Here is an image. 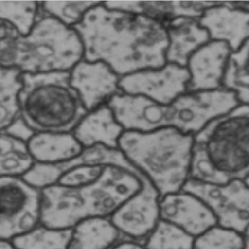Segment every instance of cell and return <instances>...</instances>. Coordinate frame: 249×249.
Here are the masks:
<instances>
[{"label": "cell", "mask_w": 249, "mask_h": 249, "mask_svg": "<svg viewBox=\"0 0 249 249\" xmlns=\"http://www.w3.org/2000/svg\"><path fill=\"white\" fill-rule=\"evenodd\" d=\"M101 1H71V0H50L39 2L41 8L52 18L66 27L73 29L80 24L89 10L97 7Z\"/></svg>", "instance_id": "26"}, {"label": "cell", "mask_w": 249, "mask_h": 249, "mask_svg": "<svg viewBox=\"0 0 249 249\" xmlns=\"http://www.w3.org/2000/svg\"><path fill=\"white\" fill-rule=\"evenodd\" d=\"M210 207L217 225L244 234L249 227V186L242 180L226 185L202 183L189 179L182 188Z\"/></svg>", "instance_id": "9"}, {"label": "cell", "mask_w": 249, "mask_h": 249, "mask_svg": "<svg viewBox=\"0 0 249 249\" xmlns=\"http://www.w3.org/2000/svg\"><path fill=\"white\" fill-rule=\"evenodd\" d=\"M198 20L209 33L210 41L228 44L232 53L249 39V11L236 2H218L207 9Z\"/></svg>", "instance_id": "15"}, {"label": "cell", "mask_w": 249, "mask_h": 249, "mask_svg": "<svg viewBox=\"0 0 249 249\" xmlns=\"http://www.w3.org/2000/svg\"><path fill=\"white\" fill-rule=\"evenodd\" d=\"M58 183L42 190L41 224L72 229L84 219L110 218L139 193L144 175L120 149L94 146L69 162L55 164Z\"/></svg>", "instance_id": "1"}, {"label": "cell", "mask_w": 249, "mask_h": 249, "mask_svg": "<svg viewBox=\"0 0 249 249\" xmlns=\"http://www.w3.org/2000/svg\"><path fill=\"white\" fill-rule=\"evenodd\" d=\"M73 29L83 45V59L104 62L121 78L166 64V26L144 15L107 9L101 2Z\"/></svg>", "instance_id": "2"}, {"label": "cell", "mask_w": 249, "mask_h": 249, "mask_svg": "<svg viewBox=\"0 0 249 249\" xmlns=\"http://www.w3.org/2000/svg\"><path fill=\"white\" fill-rule=\"evenodd\" d=\"M72 229H53L44 225L13 239L16 249H69Z\"/></svg>", "instance_id": "24"}, {"label": "cell", "mask_w": 249, "mask_h": 249, "mask_svg": "<svg viewBox=\"0 0 249 249\" xmlns=\"http://www.w3.org/2000/svg\"><path fill=\"white\" fill-rule=\"evenodd\" d=\"M232 50L224 42L210 41L191 55L186 69L190 80L186 93L212 92L223 89Z\"/></svg>", "instance_id": "14"}, {"label": "cell", "mask_w": 249, "mask_h": 249, "mask_svg": "<svg viewBox=\"0 0 249 249\" xmlns=\"http://www.w3.org/2000/svg\"><path fill=\"white\" fill-rule=\"evenodd\" d=\"M166 30L168 36L166 63L186 67L191 55L210 42L209 33L199 25L197 18H176L168 22Z\"/></svg>", "instance_id": "18"}, {"label": "cell", "mask_w": 249, "mask_h": 249, "mask_svg": "<svg viewBox=\"0 0 249 249\" xmlns=\"http://www.w3.org/2000/svg\"><path fill=\"white\" fill-rule=\"evenodd\" d=\"M195 237L177 226L160 219L143 242L145 249H193Z\"/></svg>", "instance_id": "25"}, {"label": "cell", "mask_w": 249, "mask_h": 249, "mask_svg": "<svg viewBox=\"0 0 249 249\" xmlns=\"http://www.w3.org/2000/svg\"><path fill=\"white\" fill-rule=\"evenodd\" d=\"M249 11V2H236ZM223 88L236 94L240 104H249V39L235 53H232L226 70Z\"/></svg>", "instance_id": "22"}, {"label": "cell", "mask_w": 249, "mask_h": 249, "mask_svg": "<svg viewBox=\"0 0 249 249\" xmlns=\"http://www.w3.org/2000/svg\"><path fill=\"white\" fill-rule=\"evenodd\" d=\"M20 117L36 133H71L88 114L70 71L21 73Z\"/></svg>", "instance_id": "7"}, {"label": "cell", "mask_w": 249, "mask_h": 249, "mask_svg": "<svg viewBox=\"0 0 249 249\" xmlns=\"http://www.w3.org/2000/svg\"><path fill=\"white\" fill-rule=\"evenodd\" d=\"M0 249H16L11 241L0 240Z\"/></svg>", "instance_id": "31"}, {"label": "cell", "mask_w": 249, "mask_h": 249, "mask_svg": "<svg viewBox=\"0 0 249 249\" xmlns=\"http://www.w3.org/2000/svg\"><path fill=\"white\" fill-rule=\"evenodd\" d=\"M21 87V71L0 67V132L20 117L18 95Z\"/></svg>", "instance_id": "23"}, {"label": "cell", "mask_w": 249, "mask_h": 249, "mask_svg": "<svg viewBox=\"0 0 249 249\" xmlns=\"http://www.w3.org/2000/svg\"><path fill=\"white\" fill-rule=\"evenodd\" d=\"M160 194L145 177L139 193L110 217L124 239L143 243L160 220Z\"/></svg>", "instance_id": "11"}, {"label": "cell", "mask_w": 249, "mask_h": 249, "mask_svg": "<svg viewBox=\"0 0 249 249\" xmlns=\"http://www.w3.org/2000/svg\"><path fill=\"white\" fill-rule=\"evenodd\" d=\"M35 163L27 142L0 132V177H24Z\"/></svg>", "instance_id": "21"}, {"label": "cell", "mask_w": 249, "mask_h": 249, "mask_svg": "<svg viewBox=\"0 0 249 249\" xmlns=\"http://www.w3.org/2000/svg\"><path fill=\"white\" fill-rule=\"evenodd\" d=\"M160 219L177 226L195 239L217 225L210 207L182 190L160 197Z\"/></svg>", "instance_id": "13"}, {"label": "cell", "mask_w": 249, "mask_h": 249, "mask_svg": "<svg viewBox=\"0 0 249 249\" xmlns=\"http://www.w3.org/2000/svg\"><path fill=\"white\" fill-rule=\"evenodd\" d=\"M5 132H8L9 134L13 135V137L19 140L25 141L27 143L29 142L33 135L36 134V132L28 126L21 117H19L18 120H16L12 124H11V126L5 130Z\"/></svg>", "instance_id": "29"}, {"label": "cell", "mask_w": 249, "mask_h": 249, "mask_svg": "<svg viewBox=\"0 0 249 249\" xmlns=\"http://www.w3.org/2000/svg\"><path fill=\"white\" fill-rule=\"evenodd\" d=\"M244 183H245L246 185H248V186H249V176L244 180Z\"/></svg>", "instance_id": "33"}, {"label": "cell", "mask_w": 249, "mask_h": 249, "mask_svg": "<svg viewBox=\"0 0 249 249\" xmlns=\"http://www.w3.org/2000/svg\"><path fill=\"white\" fill-rule=\"evenodd\" d=\"M193 249H245L244 234L216 225L196 237Z\"/></svg>", "instance_id": "28"}, {"label": "cell", "mask_w": 249, "mask_h": 249, "mask_svg": "<svg viewBox=\"0 0 249 249\" xmlns=\"http://www.w3.org/2000/svg\"><path fill=\"white\" fill-rule=\"evenodd\" d=\"M193 143L194 135L163 128L151 132L124 131L118 149L162 197L180 192L190 179Z\"/></svg>", "instance_id": "6"}, {"label": "cell", "mask_w": 249, "mask_h": 249, "mask_svg": "<svg viewBox=\"0 0 249 249\" xmlns=\"http://www.w3.org/2000/svg\"><path fill=\"white\" fill-rule=\"evenodd\" d=\"M214 1H140V0H117L104 1L107 9L124 11V12L144 15L146 18L167 25L180 18L199 19L209 8L216 5Z\"/></svg>", "instance_id": "16"}, {"label": "cell", "mask_w": 249, "mask_h": 249, "mask_svg": "<svg viewBox=\"0 0 249 249\" xmlns=\"http://www.w3.org/2000/svg\"><path fill=\"white\" fill-rule=\"evenodd\" d=\"M124 132V129L117 122L111 107L105 105L89 112L72 133L83 149L94 146L118 149V142Z\"/></svg>", "instance_id": "17"}, {"label": "cell", "mask_w": 249, "mask_h": 249, "mask_svg": "<svg viewBox=\"0 0 249 249\" xmlns=\"http://www.w3.org/2000/svg\"><path fill=\"white\" fill-rule=\"evenodd\" d=\"M190 73L186 67L166 63L161 69L147 70L122 77L123 94L142 96L160 105H169L186 93Z\"/></svg>", "instance_id": "10"}, {"label": "cell", "mask_w": 249, "mask_h": 249, "mask_svg": "<svg viewBox=\"0 0 249 249\" xmlns=\"http://www.w3.org/2000/svg\"><path fill=\"white\" fill-rule=\"evenodd\" d=\"M42 191L22 177H0V240L12 241L41 225Z\"/></svg>", "instance_id": "8"}, {"label": "cell", "mask_w": 249, "mask_h": 249, "mask_svg": "<svg viewBox=\"0 0 249 249\" xmlns=\"http://www.w3.org/2000/svg\"><path fill=\"white\" fill-rule=\"evenodd\" d=\"M239 105L236 94L224 88L212 92L185 93L169 105L123 93L107 104L124 131L151 132L174 128L192 135Z\"/></svg>", "instance_id": "3"}, {"label": "cell", "mask_w": 249, "mask_h": 249, "mask_svg": "<svg viewBox=\"0 0 249 249\" xmlns=\"http://www.w3.org/2000/svg\"><path fill=\"white\" fill-rule=\"evenodd\" d=\"M83 55L77 31L48 15L41 5L27 36L0 20V67L3 69H15L21 73L71 71Z\"/></svg>", "instance_id": "4"}, {"label": "cell", "mask_w": 249, "mask_h": 249, "mask_svg": "<svg viewBox=\"0 0 249 249\" xmlns=\"http://www.w3.org/2000/svg\"><path fill=\"white\" fill-rule=\"evenodd\" d=\"M124 240L110 218L94 217L72 228L69 249H112Z\"/></svg>", "instance_id": "20"}, {"label": "cell", "mask_w": 249, "mask_h": 249, "mask_svg": "<svg viewBox=\"0 0 249 249\" xmlns=\"http://www.w3.org/2000/svg\"><path fill=\"white\" fill-rule=\"evenodd\" d=\"M36 163L61 164L75 159L83 150L73 133H36L28 142Z\"/></svg>", "instance_id": "19"}, {"label": "cell", "mask_w": 249, "mask_h": 249, "mask_svg": "<svg viewBox=\"0 0 249 249\" xmlns=\"http://www.w3.org/2000/svg\"><path fill=\"white\" fill-rule=\"evenodd\" d=\"M244 239H245V249H249V227L244 232Z\"/></svg>", "instance_id": "32"}, {"label": "cell", "mask_w": 249, "mask_h": 249, "mask_svg": "<svg viewBox=\"0 0 249 249\" xmlns=\"http://www.w3.org/2000/svg\"><path fill=\"white\" fill-rule=\"evenodd\" d=\"M38 10V1H1L0 0V20L9 22L22 36H27L35 26Z\"/></svg>", "instance_id": "27"}, {"label": "cell", "mask_w": 249, "mask_h": 249, "mask_svg": "<svg viewBox=\"0 0 249 249\" xmlns=\"http://www.w3.org/2000/svg\"><path fill=\"white\" fill-rule=\"evenodd\" d=\"M71 84L76 89L88 112L109 104L114 96L122 94L121 77L104 62L81 60L70 71Z\"/></svg>", "instance_id": "12"}, {"label": "cell", "mask_w": 249, "mask_h": 249, "mask_svg": "<svg viewBox=\"0 0 249 249\" xmlns=\"http://www.w3.org/2000/svg\"><path fill=\"white\" fill-rule=\"evenodd\" d=\"M112 249H145L143 243L137 242V241H130V240H124L121 243L113 247Z\"/></svg>", "instance_id": "30"}, {"label": "cell", "mask_w": 249, "mask_h": 249, "mask_svg": "<svg viewBox=\"0 0 249 249\" xmlns=\"http://www.w3.org/2000/svg\"><path fill=\"white\" fill-rule=\"evenodd\" d=\"M248 176L249 104H240L194 135L190 179L226 185Z\"/></svg>", "instance_id": "5"}]
</instances>
